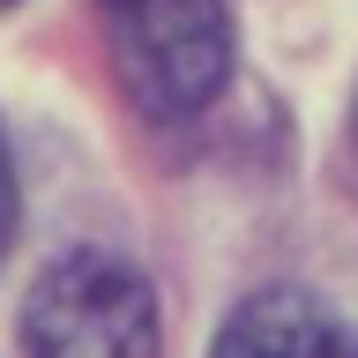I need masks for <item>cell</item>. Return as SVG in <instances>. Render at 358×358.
<instances>
[{"mask_svg":"<svg viewBox=\"0 0 358 358\" xmlns=\"http://www.w3.org/2000/svg\"><path fill=\"white\" fill-rule=\"evenodd\" d=\"M30 358H157V299L120 254L75 246L22 299Z\"/></svg>","mask_w":358,"mask_h":358,"instance_id":"1","label":"cell"},{"mask_svg":"<svg viewBox=\"0 0 358 358\" xmlns=\"http://www.w3.org/2000/svg\"><path fill=\"white\" fill-rule=\"evenodd\" d=\"M209 358H358V336L313 291H254L217 329Z\"/></svg>","mask_w":358,"mask_h":358,"instance_id":"3","label":"cell"},{"mask_svg":"<svg viewBox=\"0 0 358 358\" xmlns=\"http://www.w3.org/2000/svg\"><path fill=\"white\" fill-rule=\"evenodd\" d=\"M8 231H15V164H8V142H0V254H8Z\"/></svg>","mask_w":358,"mask_h":358,"instance_id":"4","label":"cell"},{"mask_svg":"<svg viewBox=\"0 0 358 358\" xmlns=\"http://www.w3.org/2000/svg\"><path fill=\"white\" fill-rule=\"evenodd\" d=\"M0 8H15V0H0Z\"/></svg>","mask_w":358,"mask_h":358,"instance_id":"5","label":"cell"},{"mask_svg":"<svg viewBox=\"0 0 358 358\" xmlns=\"http://www.w3.org/2000/svg\"><path fill=\"white\" fill-rule=\"evenodd\" d=\"M112 60L150 112H201L231 67L224 0H97Z\"/></svg>","mask_w":358,"mask_h":358,"instance_id":"2","label":"cell"}]
</instances>
